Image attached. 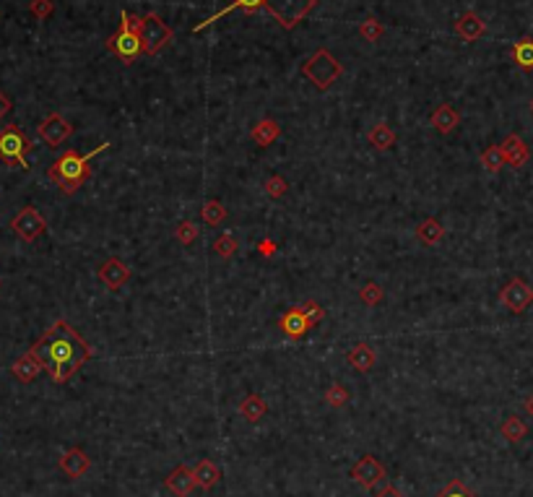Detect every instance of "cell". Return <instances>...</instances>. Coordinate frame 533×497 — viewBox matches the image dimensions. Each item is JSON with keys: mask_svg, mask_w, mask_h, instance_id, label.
Returning <instances> with one entry per match:
<instances>
[{"mask_svg": "<svg viewBox=\"0 0 533 497\" xmlns=\"http://www.w3.org/2000/svg\"><path fill=\"white\" fill-rule=\"evenodd\" d=\"M89 469H92V458H89L81 448H71V451H65L63 458H60V471L68 474L71 479H81Z\"/></svg>", "mask_w": 533, "mask_h": 497, "instance_id": "16", "label": "cell"}, {"mask_svg": "<svg viewBox=\"0 0 533 497\" xmlns=\"http://www.w3.org/2000/svg\"><path fill=\"white\" fill-rule=\"evenodd\" d=\"M263 8V0H232L227 8H221L216 10L213 16H208L206 21H201L198 27L193 29V31H203L206 27H211V24H216V21L221 19V16H227V13H232V10H245V13H255V10Z\"/></svg>", "mask_w": 533, "mask_h": 497, "instance_id": "19", "label": "cell"}, {"mask_svg": "<svg viewBox=\"0 0 533 497\" xmlns=\"http://www.w3.org/2000/svg\"><path fill=\"white\" fill-rule=\"evenodd\" d=\"M195 484L201 489H213L216 484H219V479H221V471L219 466L213 463L211 458H201L198 463H195Z\"/></svg>", "mask_w": 533, "mask_h": 497, "instance_id": "20", "label": "cell"}, {"mask_svg": "<svg viewBox=\"0 0 533 497\" xmlns=\"http://www.w3.org/2000/svg\"><path fill=\"white\" fill-rule=\"evenodd\" d=\"M299 307H302V313H304V318H307V323H310V328H313V326H318V323L325 318V310H322V307L315 302V300H307V302H302Z\"/></svg>", "mask_w": 533, "mask_h": 497, "instance_id": "38", "label": "cell"}, {"mask_svg": "<svg viewBox=\"0 0 533 497\" xmlns=\"http://www.w3.org/2000/svg\"><path fill=\"white\" fill-rule=\"evenodd\" d=\"M31 354L39 359V365L50 372L55 383H68L89 362L92 346L65 321H55L31 346Z\"/></svg>", "mask_w": 533, "mask_h": 497, "instance_id": "1", "label": "cell"}, {"mask_svg": "<svg viewBox=\"0 0 533 497\" xmlns=\"http://www.w3.org/2000/svg\"><path fill=\"white\" fill-rule=\"evenodd\" d=\"M198 234H201V230H198L195 221H180L175 230V237L180 239L183 245H193L195 239H198Z\"/></svg>", "mask_w": 533, "mask_h": 497, "instance_id": "32", "label": "cell"}, {"mask_svg": "<svg viewBox=\"0 0 533 497\" xmlns=\"http://www.w3.org/2000/svg\"><path fill=\"white\" fill-rule=\"evenodd\" d=\"M362 302L364 304H380L383 302V297H385V292H383V286L375 284V281H367V284L362 286Z\"/></svg>", "mask_w": 533, "mask_h": 497, "instance_id": "36", "label": "cell"}, {"mask_svg": "<svg viewBox=\"0 0 533 497\" xmlns=\"http://www.w3.org/2000/svg\"><path fill=\"white\" fill-rule=\"evenodd\" d=\"M266 401L257 396V393H250V396L242 398V404H239V416H245L248 422H260L263 416H266Z\"/></svg>", "mask_w": 533, "mask_h": 497, "instance_id": "25", "label": "cell"}, {"mask_svg": "<svg viewBox=\"0 0 533 497\" xmlns=\"http://www.w3.org/2000/svg\"><path fill=\"white\" fill-rule=\"evenodd\" d=\"M499 148H502V154H505V164L510 167H523L528 164V159H531V148L525 146V141L518 136V133H510L502 144H499Z\"/></svg>", "mask_w": 533, "mask_h": 497, "instance_id": "14", "label": "cell"}, {"mask_svg": "<svg viewBox=\"0 0 533 497\" xmlns=\"http://www.w3.org/2000/svg\"><path fill=\"white\" fill-rule=\"evenodd\" d=\"M416 237L419 242L424 245H437L442 237H445V230H442V224L437 219H424L419 227H416Z\"/></svg>", "mask_w": 533, "mask_h": 497, "instance_id": "27", "label": "cell"}, {"mask_svg": "<svg viewBox=\"0 0 533 497\" xmlns=\"http://www.w3.org/2000/svg\"><path fill=\"white\" fill-rule=\"evenodd\" d=\"M195 487H198V484H195V474L193 469H187V466H177V469L166 477V489L177 497H187Z\"/></svg>", "mask_w": 533, "mask_h": 497, "instance_id": "17", "label": "cell"}, {"mask_svg": "<svg viewBox=\"0 0 533 497\" xmlns=\"http://www.w3.org/2000/svg\"><path fill=\"white\" fill-rule=\"evenodd\" d=\"M325 401H328L333 409H341V406H346V401H349V391L341 386V383H333V386L325 391Z\"/></svg>", "mask_w": 533, "mask_h": 497, "instance_id": "34", "label": "cell"}, {"mask_svg": "<svg viewBox=\"0 0 533 497\" xmlns=\"http://www.w3.org/2000/svg\"><path fill=\"white\" fill-rule=\"evenodd\" d=\"M201 216L206 224H221V221L227 219V209H224L221 201H206L201 206Z\"/></svg>", "mask_w": 533, "mask_h": 497, "instance_id": "30", "label": "cell"}, {"mask_svg": "<svg viewBox=\"0 0 533 497\" xmlns=\"http://www.w3.org/2000/svg\"><path fill=\"white\" fill-rule=\"evenodd\" d=\"M42 365H39V359L31 354V349L24 354V357H19L16 362H13V368H10V372H13V378L19 380V383H31V380L37 378L39 372H42Z\"/></svg>", "mask_w": 533, "mask_h": 497, "instance_id": "18", "label": "cell"}, {"mask_svg": "<svg viewBox=\"0 0 533 497\" xmlns=\"http://www.w3.org/2000/svg\"><path fill=\"white\" fill-rule=\"evenodd\" d=\"M175 39V31L164 19L159 16L157 10H148L143 16V29H141V47L146 55H159L169 42Z\"/></svg>", "mask_w": 533, "mask_h": 497, "instance_id": "4", "label": "cell"}, {"mask_svg": "<svg viewBox=\"0 0 533 497\" xmlns=\"http://www.w3.org/2000/svg\"><path fill=\"white\" fill-rule=\"evenodd\" d=\"M437 497H476L474 492H471L463 482H458V479H453V482H448L445 487L437 492Z\"/></svg>", "mask_w": 533, "mask_h": 497, "instance_id": "37", "label": "cell"}, {"mask_svg": "<svg viewBox=\"0 0 533 497\" xmlns=\"http://www.w3.org/2000/svg\"><path fill=\"white\" fill-rule=\"evenodd\" d=\"M346 359H349V365L354 370H359V372H367V370L375 368L377 354H375V349H372L369 344H357L354 349H349Z\"/></svg>", "mask_w": 533, "mask_h": 497, "instance_id": "23", "label": "cell"}, {"mask_svg": "<svg viewBox=\"0 0 533 497\" xmlns=\"http://www.w3.org/2000/svg\"><path fill=\"white\" fill-rule=\"evenodd\" d=\"M257 250H260V255L271 258V255H276V242H273V239H260V242H257Z\"/></svg>", "mask_w": 533, "mask_h": 497, "instance_id": "41", "label": "cell"}, {"mask_svg": "<svg viewBox=\"0 0 533 497\" xmlns=\"http://www.w3.org/2000/svg\"><path fill=\"white\" fill-rule=\"evenodd\" d=\"M31 151V141L21 133L16 125H8L0 130V159L8 164H19L21 169H29L27 154Z\"/></svg>", "mask_w": 533, "mask_h": 497, "instance_id": "6", "label": "cell"}, {"mask_svg": "<svg viewBox=\"0 0 533 497\" xmlns=\"http://www.w3.org/2000/svg\"><path fill=\"white\" fill-rule=\"evenodd\" d=\"M10 230L16 232L24 242H34V239H39L45 234L47 221L34 206H24V209L13 216V221H10Z\"/></svg>", "mask_w": 533, "mask_h": 497, "instance_id": "7", "label": "cell"}, {"mask_svg": "<svg viewBox=\"0 0 533 497\" xmlns=\"http://www.w3.org/2000/svg\"><path fill=\"white\" fill-rule=\"evenodd\" d=\"M278 328H281L284 336H289V339L297 341L310 331V323H307V318H304L302 307H289V310L278 318Z\"/></svg>", "mask_w": 533, "mask_h": 497, "instance_id": "15", "label": "cell"}, {"mask_svg": "<svg viewBox=\"0 0 533 497\" xmlns=\"http://www.w3.org/2000/svg\"><path fill=\"white\" fill-rule=\"evenodd\" d=\"M213 250H216V255H221V258H232L234 253H237V239H234V234H221L216 242H213Z\"/></svg>", "mask_w": 533, "mask_h": 497, "instance_id": "33", "label": "cell"}, {"mask_svg": "<svg viewBox=\"0 0 533 497\" xmlns=\"http://www.w3.org/2000/svg\"><path fill=\"white\" fill-rule=\"evenodd\" d=\"M531 112H533V99H531Z\"/></svg>", "mask_w": 533, "mask_h": 497, "instance_id": "45", "label": "cell"}, {"mask_svg": "<svg viewBox=\"0 0 533 497\" xmlns=\"http://www.w3.org/2000/svg\"><path fill=\"white\" fill-rule=\"evenodd\" d=\"M499 302L505 304L510 313H525L533 304V289L531 284H525L523 279H510L502 292H499Z\"/></svg>", "mask_w": 533, "mask_h": 497, "instance_id": "8", "label": "cell"}, {"mask_svg": "<svg viewBox=\"0 0 533 497\" xmlns=\"http://www.w3.org/2000/svg\"><path fill=\"white\" fill-rule=\"evenodd\" d=\"M341 74H343V68L341 63L336 60V55H331L325 47H320L313 57H307L302 63V76L304 78H310V83H315V89L318 92H328L333 83L339 81Z\"/></svg>", "mask_w": 533, "mask_h": 497, "instance_id": "3", "label": "cell"}, {"mask_svg": "<svg viewBox=\"0 0 533 497\" xmlns=\"http://www.w3.org/2000/svg\"><path fill=\"white\" fill-rule=\"evenodd\" d=\"M128 279H130V268L128 263H122L120 258L104 260L99 266V281L107 286L110 292H118L122 284H128Z\"/></svg>", "mask_w": 533, "mask_h": 497, "instance_id": "12", "label": "cell"}, {"mask_svg": "<svg viewBox=\"0 0 533 497\" xmlns=\"http://www.w3.org/2000/svg\"><path fill=\"white\" fill-rule=\"evenodd\" d=\"M359 34L367 39V42H380V37L385 34V27L375 19V16H369V19L362 21V27H359Z\"/></svg>", "mask_w": 533, "mask_h": 497, "instance_id": "31", "label": "cell"}, {"mask_svg": "<svg viewBox=\"0 0 533 497\" xmlns=\"http://www.w3.org/2000/svg\"><path fill=\"white\" fill-rule=\"evenodd\" d=\"M351 479L362 484L364 489H372L377 482H383L385 479V466L375 458V456H362L357 461V466L351 469Z\"/></svg>", "mask_w": 533, "mask_h": 497, "instance_id": "11", "label": "cell"}, {"mask_svg": "<svg viewBox=\"0 0 533 497\" xmlns=\"http://www.w3.org/2000/svg\"><path fill=\"white\" fill-rule=\"evenodd\" d=\"M523 406H525V412H528V414L533 416V393H531V396H528V398H525Z\"/></svg>", "mask_w": 533, "mask_h": 497, "instance_id": "44", "label": "cell"}, {"mask_svg": "<svg viewBox=\"0 0 533 497\" xmlns=\"http://www.w3.org/2000/svg\"><path fill=\"white\" fill-rule=\"evenodd\" d=\"M120 27H125L128 31L133 34H141V29H143V16H133L128 10H122L120 13Z\"/></svg>", "mask_w": 533, "mask_h": 497, "instance_id": "40", "label": "cell"}, {"mask_svg": "<svg viewBox=\"0 0 533 497\" xmlns=\"http://www.w3.org/2000/svg\"><path fill=\"white\" fill-rule=\"evenodd\" d=\"M263 188H266V193L271 195V198H281V195L289 190V183H286L281 175H273V177H268L266 183H263Z\"/></svg>", "mask_w": 533, "mask_h": 497, "instance_id": "39", "label": "cell"}, {"mask_svg": "<svg viewBox=\"0 0 533 497\" xmlns=\"http://www.w3.org/2000/svg\"><path fill=\"white\" fill-rule=\"evenodd\" d=\"M369 144L377 148V151H388V148L395 146V133L388 122H377L375 128L369 130Z\"/></svg>", "mask_w": 533, "mask_h": 497, "instance_id": "26", "label": "cell"}, {"mask_svg": "<svg viewBox=\"0 0 533 497\" xmlns=\"http://www.w3.org/2000/svg\"><path fill=\"white\" fill-rule=\"evenodd\" d=\"M481 167L487 169V172H499L502 167H505V154H502V148L499 146H489L487 151H481Z\"/></svg>", "mask_w": 533, "mask_h": 497, "instance_id": "29", "label": "cell"}, {"mask_svg": "<svg viewBox=\"0 0 533 497\" xmlns=\"http://www.w3.org/2000/svg\"><path fill=\"white\" fill-rule=\"evenodd\" d=\"M377 497H404V492H401V489H395L393 484H390V487H385L383 492H377Z\"/></svg>", "mask_w": 533, "mask_h": 497, "instance_id": "43", "label": "cell"}, {"mask_svg": "<svg viewBox=\"0 0 533 497\" xmlns=\"http://www.w3.org/2000/svg\"><path fill=\"white\" fill-rule=\"evenodd\" d=\"M107 50H110L115 57H120L122 63H133V60L143 52V47H141V34H133V31H128L125 27H120L118 31L107 39Z\"/></svg>", "mask_w": 533, "mask_h": 497, "instance_id": "9", "label": "cell"}, {"mask_svg": "<svg viewBox=\"0 0 533 497\" xmlns=\"http://www.w3.org/2000/svg\"><path fill=\"white\" fill-rule=\"evenodd\" d=\"M278 136H281V125H278L276 120H260L250 130V139L255 141L257 146H271Z\"/></svg>", "mask_w": 533, "mask_h": 497, "instance_id": "22", "label": "cell"}, {"mask_svg": "<svg viewBox=\"0 0 533 497\" xmlns=\"http://www.w3.org/2000/svg\"><path fill=\"white\" fill-rule=\"evenodd\" d=\"M318 0H263V8L281 24V29H294L310 16Z\"/></svg>", "mask_w": 533, "mask_h": 497, "instance_id": "5", "label": "cell"}, {"mask_svg": "<svg viewBox=\"0 0 533 497\" xmlns=\"http://www.w3.org/2000/svg\"><path fill=\"white\" fill-rule=\"evenodd\" d=\"M455 34H458L463 42H476L487 34V21L478 16L476 10H466L460 13L458 21H455Z\"/></svg>", "mask_w": 533, "mask_h": 497, "instance_id": "13", "label": "cell"}, {"mask_svg": "<svg viewBox=\"0 0 533 497\" xmlns=\"http://www.w3.org/2000/svg\"><path fill=\"white\" fill-rule=\"evenodd\" d=\"M52 10H55V3H52V0H29V13H31L34 19L39 21L50 19Z\"/></svg>", "mask_w": 533, "mask_h": 497, "instance_id": "35", "label": "cell"}, {"mask_svg": "<svg viewBox=\"0 0 533 497\" xmlns=\"http://www.w3.org/2000/svg\"><path fill=\"white\" fill-rule=\"evenodd\" d=\"M71 133H73V125H71L63 115H57V112L47 115V118L39 122V139L52 148H57L60 144H65V141L71 139Z\"/></svg>", "mask_w": 533, "mask_h": 497, "instance_id": "10", "label": "cell"}, {"mask_svg": "<svg viewBox=\"0 0 533 497\" xmlns=\"http://www.w3.org/2000/svg\"><path fill=\"white\" fill-rule=\"evenodd\" d=\"M499 433H502V438L510 442H520L528 435V427H525V422L520 419V416H507L505 422H502V427H499Z\"/></svg>", "mask_w": 533, "mask_h": 497, "instance_id": "28", "label": "cell"}, {"mask_svg": "<svg viewBox=\"0 0 533 497\" xmlns=\"http://www.w3.org/2000/svg\"><path fill=\"white\" fill-rule=\"evenodd\" d=\"M10 107H13V104H10L8 94H3V92H0V118H6V115H8V112H10Z\"/></svg>", "mask_w": 533, "mask_h": 497, "instance_id": "42", "label": "cell"}, {"mask_svg": "<svg viewBox=\"0 0 533 497\" xmlns=\"http://www.w3.org/2000/svg\"><path fill=\"white\" fill-rule=\"evenodd\" d=\"M510 57L518 68L533 71V37H520L510 50Z\"/></svg>", "mask_w": 533, "mask_h": 497, "instance_id": "24", "label": "cell"}, {"mask_svg": "<svg viewBox=\"0 0 533 497\" xmlns=\"http://www.w3.org/2000/svg\"><path fill=\"white\" fill-rule=\"evenodd\" d=\"M110 144L104 141L101 146H97L94 151L89 154H78V151H65L60 154V159L52 162V167L47 169V177H50V183H55L65 195L76 193L78 188H81L89 177H92V159L101 151H107Z\"/></svg>", "mask_w": 533, "mask_h": 497, "instance_id": "2", "label": "cell"}, {"mask_svg": "<svg viewBox=\"0 0 533 497\" xmlns=\"http://www.w3.org/2000/svg\"><path fill=\"white\" fill-rule=\"evenodd\" d=\"M458 122H460V115L453 110L450 104H440V107L432 112V125L437 133H442V136L453 133V130L458 128Z\"/></svg>", "mask_w": 533, "mask_h": 497, "instance_id": "21", "label": "cell"}]
</instances>
